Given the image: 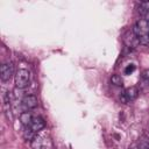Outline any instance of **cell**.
<instances>
[{
  "label": "cell",
  "instance_id": "cell-15",
  "mask_svg": "<svg viewBox=\"0 0 149 149\" xmlns=\"http://www.w3.org/2000/svg\"><path fill=\"white\" fill-rule=\"evenodd\" d=\"M144 20H146V21L149 23V10H148V12L144 14Z\"/></svg>",
  "mask_w": 149,
  "mask_h": 149
},
{
  "label": "cell",
  "instance_id": "cell-6",
  "mask_svg": "<svg viewBox=\"0 0 149 149\" xmlns=\"http://www.w3.org/2000/svg\"><path fill=\"white\" fill-rule=\"evenodd\" d=\"M44 127H45V122H44V120H43L41 116H33V120H31V122H30V125H29V128H30L35 134H37V133H40L41 130H43Z\"/></svg>",
  "mask_w": 149,
  "mask_h": 149
},
{
  "label": "cell",
  "instance_id": "cell-4",
  "mask_svg": "<svg viewBox=\"0 0 149 149\" xmlns=\"http://www.w3.org/2000/svg\"><path fill=\"white\" fill-rule=\"evenodd\" d=\"M14 73V66L10 62L8 63H3L1 65V69H0V77H1V80L2 81H7L12 78Z\"/></svg>",
  "mask_w": 149,
  "mask_h": 149
},
{
  "label": "cell",
  "instance_id": "cell-14",
  "mask_svg": "<svg viewBox=\"0 0 149 149\" xmlns=\"http://www.w3.org/2000/svg\"><path fill=\"white\" fill-rule=\"evenodd\" d=\"M142 77H143L144 79L149 80V69H148V70H144V71H143V73H142Z\"/></svg>",
  "mask_w": 149,
  "mask_h": 149
},
{
  "label": "cell",
  "instance_id": "cell-1",
  "mask_svg": "<svg viewBox=\"0 0 149 149\" xmlns=\"http://www.w3.org/2000/svg\"><path fill=\"white\" fill-rule=\"evenodd\" d=\"M133 31L139 37L140 44H147L149 42V23L144 19L139 20L134 24Z\"/></svg>",
  "mask_w": 149,
  "mask_h": 149
},
{
  "label": "cell",
  "instance_id": "cell-9",
  "mask_svg": "<svg viewBox=\"0 0 149 149\" xmlns=\"http://www.w3.org/2000/svg\"><path fill=\"white\" fill-rule=\"evenodd\" d=\"M31 120H33V115H31L29 112H23V113L20 115V121L22 122V125H23L24 127H29Z\"/></svg>",
  "mask_w": 149,
  "mask_h": 149
},
{
  "label": "cell",
  "instance_id": "cell-3",
  "mask_svg": "<svg viewBox=\"0 0 149 149\" xmlns=\"http://www.w3.org/2000/svg\"><path fill=\"white\" fill-rule=\"evenodd\" d=\"M30 81V72L26 69H20L17 70V72L15 73V78H14V83L15 86L17 88H26L29 85Z\"/></svg>",
  "mask_w": 149,
  "mask_h": 149
},
{
  "label": "cell",
  "instance_id": "cell-10",
  "mask_svg": "<svg viewBox=\"0 0 149 149\" xmlns=\"http://www.w3.org/2000/svg\"><path fill=\"white\" fill-rule=\"evenodd\" d=\"M111 80H112V83H113L114 85H116V86H122L123 80H122L121 76H119V74H114V76H112Z\"/></svg>",
  "mask_w": 149,
  "mask_h": 149
},
{
  "label": "cell",
  "instance_id": "cell-2",
  "mask_svg": "<svg viewBox=\"0 0 149 149\" xmlns=\"http://www.w3.org/2000/svg\"><path fill=\"white\" fill-rule=\"evenodd\" d=\"M33 149H48L51 147V140L48 133H37L31 140Z\"/></svg>",
  "mask_w": 149,
  "mask_h": 149
},
{
  "label": "cell",
  "instance_id": "cell-7",
  "mask_svg": "<svg viewBox=\"0 0 149 149\" xmlns=\"http://www.w3.org/2000/svg\"><path fill=\"white\" fill-rule=\"evenodd\" d=\"M37 104H38L37 98L34 94H28L22 98V105L26 109H33V108L37 107Z\"/></svg>",
  "mask_w": 149,
  "mask_h": 149
},
{
  "label": "cell",
  "instance_id": "cell-5",
  "mask_svg": "<svg viewBox=\"0 0 149 149\" xmlns=\"http://www.w3.org/2000/svg\"><path fill=\"white\" fill-rule=\"evenodd\" d=\"M137 97H139V88L136 86H130L125 90L122 94V100L123 102H129V101H134Z\"/></svg>",
  "mask_w": 149,
  "mask_h": 149
},
{
  "label": "cell",
  "instance_id": "cell-13",
  "mask_svg": "<svg viewBox=\"0 0 149 149\" xmlns=\"http://www.w3.org/2000/svg\"><path fill=\"white\" fill-rule=\"evenodd\" d=\"M137 149H149V143L146 142V141H142L140 144H139V148Z\"/></svg>",
  "mask_w": 149,
  "mask_h": 149
},
{
  "label": "cell",
  "instance_id": "cell-12",
  "mask_svg": "<svg viewBox=\"0 0 149 149\" xmlns=\"http://www.w3.org/2000/svg\"><path fill=\"white\" fill-rule=\"evenodd\" d=\"M135 69H136V66H135L134 64L127 65V68L125 69V74H130V73H133V72L135 71Z\"/></svg>",
  "mask_w": 149,
  "mask_h": 149
},
{
  "label": "cell",
  "instance_id": "cell-11",
  "mask_svg": "<svg viewBox=\"0 0 149 149\" xmlns=\"http://www.w3.org/2000/svg\"><path fill=\"white\" fill-rule=\"evenodd\" d=\"M148 10H149V1H143V2H141V3H140V9H139V12H141V13L144 15Z\"/></svg>",
  "mask_w": 149,
  "mask_h": 149
},
{
  "label": "cell",
  "instance_id": "cell-8",
  "mask_svg": "<svg viewBox=\"0 0 149 149\" xmlns=\"http://www.w3.org/2000/svg\"><path fill=\"white\" fill-rule=\"evenodd\" d=\"M123 41L129 47V48H135L136 45L140 44V41H139V37L134 34V31H127L125 34V37H123Z\"/></svg>",
  "mask_w": 149,
  "mask_h": 149
}]
</instances>
